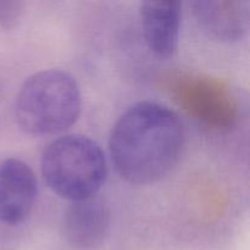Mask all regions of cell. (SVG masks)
I'll use <instances>...</instances> for the list:
<instances>
[{
    "label": "cell",
    "instance_id": "cell-1",
    "mask_svg": "<svg viewBox=\"0 0 250 250\" xmlns=\"http://www.w3.org/2000/svg\"><path fill=\"white\" fill-rule=\"evenodd\" d=\"M185 146L178 115L155 102L132 105L114 125L109 138L111 160L132 185L156 183L177 165Z\"/></svg>",
    "mask_w": 250,
    "mask_h": 250
},
{
    "label": "cell",
    "instance_id": "cell-2",
    "mask_svg": "<svg viewBox=\"0 0 250 250\" xmlns=\"http://www.w3.org/2000/svg\"><path fill=\"white\" fill-rule=\"evenodd\" d=\"M82 107L78 83L70 73L45 70L27 78L15 103L20 128L31 136L60 133L77 121Z\"/></svg>",
    "mask_w": 250,
    "mask_h": 250
},
{
    "label": "cell",
    "instance_id": "cell-3",
    "mask_svg": "<svg viewBox=\"0 0 250 250\" xmlns=\"http://www.w3.org/2000/svg\"><path fill=\"white\" fill-rule=\"evenodd\" d=\"M41 167L48 187L71 203L95 197L107 175L102 148L78 134L60 137L48 144Z\"/></svg>",
    "mask_w": 250,
    "mask_h": 250
},
{
    "label": "cell",
    "instance_id": "cell-4",
    "mask_svg": "<svg viewBox=\"0 0 250 250\" xmlns=\"http://www.w3.org/2000/svg\"><path fill=\"white\" fill-rule=\"evenodd\" d=\"M38 193L32 168L19 159L0 164V222L10 226L23 221L34 207Z\"/></svg>",
    "mask_w": 250,
    "mask_h": 250
},
{
    "label": "cell",
    "instance_id": "cell-5",
    "mask_svg": "<svg viewBox=\"0 0 250 250\" xmlns=\"http://www.w3.org/2000/svg\"><path fill=\"white\" fill-rule=\"evenodd\" d=\"M110 229V210L97 195L72 202L62 219V234L72 248L93 250L104 243Z\"/></svg>",
    "mask_w": 250,
    "mask_h": 250
},
{
    "label": "cell",
    "instance_id": "cell-6",
    "mask_svg": "<svg viewBox=\"0 0 250 250\" xmlns=\"http://www.w3.org/2000/svg\"><path fill=\"white\" fill-rule=\"evenodd\" d=\"M200 28L215 41L233 43L249 29V2L243 0H199L192 4Z\"/></svg>",
    "mask_w": 250,
    "mask_h": 250
},
{
    "label": "cell",
    "instance_id": "cell-7",
    "mask_svg": "<svg viewBox=\"0 0 250 250\" xmlns=\"http://www.w3.org/2000/svg\"><path fill=\"white\" fill-rule=\"evenodd\" d=\"M181 15L182 10L178 1H144L139 6L144 41L158 58H172L177 51Z\"/></svg>",
    "mask_w": 250,
    "mask_h": 250
},
{
    "label": "cell",
    "instance_id": "cell-8",
    "mask_svg": "<svg viewBox=\"0 0 250 250\" xmlns=\"http://www.w3.org/2000/svg\"><path fill=\"white\" fill-rule=\"evenodd\" d=\"M24 4L17 0H0V27L5 31L16 28L21 21Z\"/></svg>",
    "mask_w": 250,
    "mask_h": 250
}]
</instances>
